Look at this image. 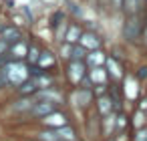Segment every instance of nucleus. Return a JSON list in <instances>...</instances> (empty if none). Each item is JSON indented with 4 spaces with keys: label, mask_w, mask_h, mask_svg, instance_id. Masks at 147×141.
<instances>
[{
    "label": "nucleus",
    "mask_w": 147,
    "mask_h": 141,
    "mask_svg": "<svg viewBox=\"0 0 147 141\" xmlns=\"http://www.w3.org/2000/svg\"><path fill=\"white\" fill-rule=\"evenodd\" d=\"M143 28H145V14H123V24H121V36L125 43L135 45L143 38Z\"/></svg>",
    "instance_id": "f257e3e1"
},
{
    "label": "nucleus",
    "mask_w": 147,
    "mask_h": 141,
    "mask_svg": "<svg viewBox=\"0 0 147 141\" xmlns=\"http://www.w3.org/2000/svg\"><path fill=\"white\" fill-rule=\"evenodd\" d=\"M4 73H6L8 85L20 87L24 81L30 79V65L26 61H8L4 65Z\"/></svg>",
    "instance_id": "f03ea898"
},
{
    "label": "nucleus",
    "mask_w": 147,
    "mask_h": 141,
    "mask_svg": "<svg viewBox=\"0 0 147 141\" xmlns=\"http://www.w3.org/2000/svg\"><path fill=\"white\" fill-rule=\"evenodd\" d=\"M87 75H89V67L85 61H69L67 63V79L73 85H81Z\"/></svg>",
    "instance_id": "7ed1b4c3"
},
{
    "label": "nucleus",
    "mask_w": 147,
    "mask_h": 141,
    "mask_svg": "<svg viewBox=\"0 0 147 141\" xmlns=\"http://www.w3.org/2000/svg\"><path fill=\"white\" fill-rule=\"evenodd\" d=\"M55 111H59L57 103H53V101H34V105L30 107L28 115H32L36 119H42V117H47V115H51Z\"/></svg>",
    "instance_id": "20e7f679"
},
{
    "label": "nucleus",
    "mask_w": 147,
    "mask_h": 141,
    "mask_svg": "<svg viewBox=\"0 0 147 141\" xmlns=\"http://www.w3.org/2000/svg\"><path fill=\"white\" fill-rule=\"evenodd\" d=\"M0 38L6 40L8 45H14V43L22 40V30L16 24H2L0 26Z\"/></svg>",
    "instance_id": "39448f33"
},
{
    "label": "nucleus",
    "mask_w": 147,
    "mask_h": 141,
    "mask_svg": "<svg viewBox=\"0 0 147 141\" xmlns=\"http://www.w3.org/2000/svg\"><path fill=\"white\" fill-rule=\"evenodd\" d=\"M79 45L85 47V49L91 53V51H99L101 45H103V40H101V36H99L97 32H93V30H85L83 36H81V40H79Z\"/></svg>",
    "instance_id": "423d86ee"
},
{
    "label": "nucleus",
    "mask_w": 147,
    "mask_h": 141,
    "mask_svg": "<svg viewBox=\"0 0 147 141\" xmlns=\"http://www.w3.org/2000/svg\"><path fill=\"white\" fill-rule=\"evenodd\" d=\"M28 43L22 38V40H18V43H14V45H10V51H8V57H10V61H26V57H28Z\"/></svg>",
    "instance_id": "0eeeda50"
},
{
    "label": "nucleus",
    "mask_w": 147,
    "mask_h": 141,
    "mask_svg": "<svg viewBox=\"0 0 147 141\" xmlns=\"http://www.w3.org/2000/svg\"><path fill=\"white\" fill-rule=\"evenodd\" d=\"M89 79L93 83V89L95 87H101V85H109L111 79H109V73L105 67H95V69H89Z\"/></svg>",
    "instance_id": "6e6552de"
},
{
    "label": "nucleus",
    "mask_w": 147,
    "mask_h": 141,
    "mask_svg": "<svg viewBox=\"0 0 147 141\" xmlns=\"http://www.w3.org/2000/svg\"><path fill=\"white\" fill-rule=\"evenodd\" d=\"M105 69H107L111 81H121V79H123V67H121V63L117 61V57H107Z\"/></svg>",
    "instance_id": "1a4fd4ad"
},
{
    "label": "nucleus",
    "mask_w": 147,
    "mask_h": 141,
    "mask_svg": "<svg viewBox=\"0 0 147 141\" xmlns=\"http://www.w3.org/2000/svg\"><path fill=\"white\" fill-rule=\"evenodd\" d=\"M83 24L81 22H77V20H71L69 22V30H67V36H65V43H69V45H79V40H81V36H83Z\"/></svg>",
    "instance_id": "9d476101"
},
{
    "label": "nucleus",
    "mask_w": 147,
    "mask_h": 141,
    "mask_svg": "<svg viewBox=\"0 0 147 141\" xmlns=\"http://www.w3.org/2000/svg\"><path fill=\"white\" fill-rule=\"evenodd\" d=\"M115 111V105H113V99H111V95H109V91L105 93V95H99L97 97V113L101 115V117H105V115H109V113H113ZM117 113V111H115Z\"/></svg>",
    "instance_id": "9b49d317"
},
{
    "label": "nucleus",
    "mask_w": 147,
    "mask_h": 141,
    "mask_svg": "<svg viewBox=\"0 0 147 141\" xmlns=\"http://www.w3.org/2000/svg\"><path fill=\"white\" fill-rule=\"evenodd\" d=\"M42 123H45L47 127H51V129H61V127L69 125V123H67V115L61 113V111H55V113L42 117Z\"/></svg>",
    "instance_id": "f8f14e48"
},
{
    "label": "nucleus",
    "mask_w": 147,
    "mask_h": 141,
    "mask_svg": "<svg viewBox=\"0 0 147 141\" xmlns=\"http://www.w3.org/2000/svg\"><path fill=\"white\" fill-rule=\"evenodd\" d=\"M145 10V0H123V14H137Z\"/></svg>",
    "instance_id": "ddd939ff"
},
{
    "label": "nucleus",
    "mask_w": 147,
    "mask_h": 141,
    "mask_svg": "<svg viewBox=\"0 0 147 141\" xmlns=\"http://www.w3.org/2000/svg\"><path fill=\"white\" fill-rule=\"evenodd\" d=\"M105 61H107V55L99 49V51H91L85 63L89 69H95V67H105Z\"/></svg>",
    "instance_id": "4468645a"
},
{
    "label": "nucleus",
    "mask_w": 147,
    "mask_h": 141,
    "mask_svg": "<svg viewBox=\"0 0 147 141\" xmlns=\"http://www.w3.org/2000/svg\"><path fill=\"white\" fill-rule=\"evenodd\" d=\"M40 69H45V71H49V69H53L55 65H57V57H55V53L53 51H49V49H42V53H40V59H38V63H36Z\"/></svg>",
    "instance_id": "2eb2a0df"
},
{
    "label": "nucleus",
    "mask_w": 147,
    "mask_h": 141,
    "mask_svg": "<svg viewBox=\"0 0 147 141\" xmlns=\"http://www.w3.org/2000/svg\"><path fill=\"white\" fill-rule=\"evenodd\" d=\"M16 91H18V95L20 97H32V95H36L38 93V85H36V81L30 77L28 81H24L20 87H16Z\"/></svg>",
    "instance_id": "dca6fc26"
},
{
    "label": "nucleus",
    "mask_w": 147,
    "mask_h": 141,
    "mask_svg": "<svg viewBox=\"0 0 147 141\" xmlns=\"http://www.w3.org/2000/svg\"><path fill=\"white\" fill-rule=\"evenodd\" d=\"M93 89H83V87H79L77 91H75V99H77V105H81V107H87L89 103H93Z\"/></svg>",
    "instance_id": "f3484780"
},
{
    "label": "nucleus",
    "mask_w": 147,
    "mask_h": 141,
    "mask_svg": "<svg viewBox=\"0 0 147 141\" xmlns=\"http://www.w3.org/2000/svg\"><path fill=\"white\" fill-rule=\"evenodd\" d=\"M40 53H42V49H40L38 45L30 43V47H28V57H26V63H28V65H36V63H38V59H40Z\"/></svg>",
    "instance_id": "a211bd4d"
},
{
    "label": "nucleus",
    "mask_w": 147,
    "mask_h": 141,
    "mask_svg": "<svg viewBox=\"0 0 147 141\" xmlns=\"http://www.w3.org/2000/svg\"><path fill=\"white\" fill-rule=\"evenodd\" d=\"M67 20V12L65 10H55L53 14H51V18H49V26H51V30L53 28H57L61 22H65Z\"/></svg>",
    "instance_id": "6ab92c4d"
},
{
    "label": "nucleus",
    "mask_w": 147,
    "mask_h": 141,
    "mask_svg": "<svg viewBox=\"0 0 147 141\" xmlns=\"http://www.w3.org/2000/svg\"><path fill=\"white\" fill-rule=\"evenodd\" d=\"M115 127H117V113L113 111V113H109V115L103 117V129H105V133H109Z\"/></svg>",
    "instance_id": "aec40b11"
},
{
    "label": "nucleus",
    "mask_w": 147,
    "mask_h": 141,
    "mask_svg": "<svg viewBox=\"0 0 147 141\" xmlns=\"http://www.w3.org/2000/svg\"><path fill=\"white\" fill-rule=\"evenodd\" d=\"M73 47L75 45H69V43H61V49H59V57L63 61H73Z\"/></svg>",
    "instance_id": "412c9836"
},
{
    "label": "nucleus",
    "mask_w": 147,
    "mask_h": 141,
    "mask_svg": "<svg viewBox=\"0 0 147 141\" xmlns=\"http://www.w3.org/2000/svg\"><path fill=\"white\" fill-rule=\"evenodd\" d=\"M55 131H57V135H59L61 141H75V131H73L69 125H65V127H61V129H55Z\"/></svg>",
    "instance_id": "4be33fe9"
},
{
    "label": "nucleus",
    "mask_w": 147,
    "mask_h": 141,
    "mask_svg": "<svg viewBox=\"0 0 147 141\" xmlns=\"http://www.w3.org/2000/svg\"><path fill=\"white\" fill-rule=\"evenodd\" d=\"M87 57H89V51L85 47H81V45L73 47V61H87Z\"/></svg>",
    "instance_id": "5701e85b"
},
{
    "label": "nucleus",
    "mask_w": 147,
    "mask_h": 141,
    "mask_svg": "<svg viewBox=\"0 0 147 141\" xmlns=\"http://www.w3.org/2000/svg\"><path fill=\"white\" fill-rule=\"evenodd\" d=\"M97 2V8L103 10V12H113V2L111 0H95Z\"/></svg>",
    "instance_id": "b1692460"
},
{
    "label": "nucleus",
    "mask_w": 147,
    "mask_h": 141,
    "mask_svg": "<svg viewBox=\"0 0 147 141\" xmlns=\"http://www.w3.org/2000/svg\"><path fill=\"white\" fill-rule=\"evenodd\" d=\"M40 141H61V139H59L57 131L51 129V131H42V133H40Z\"/></svg>",
    "instance_id": "393cba45"
},
{
    "label": "nucleus",
    "mask_w": 147,
    "mask_h": 141,
    "mask_svg": "<svg viewBox=\"0 0 147 141\" xmlns=\"http://www.w3.org/2000/svg\"><path fill=\"white\" fill-rule=\"evenodd\" d=\"M8 51H10V45H8L6 40L0 38V57H6V55H8Z\"/></svg>",
    "instance_id": "a878e982"
},
{
    "label": "nucleus",
    "mask_w": 147,
    "mask_h": 141,
    "mask_svg": "<svg viewBox=\"0 0 147 141\" xmlns=\"http://www.w3.org/2000/svg\"><path fill=\"white\" fill-rule=\"evenodd\" d=\"M20 12H24V16H26L30 22L34 20V14H32V10H28V6H24V4H22V6H20Z\"/></svg>",
    "instance_id": "bb28decb"
},
{
    "label": "nucleus",
    "mask_w": 147,
    "mask_h": 141,
    "mask_svg": "<svg viewBox=\"0 0 147 141\" xmlns=\"http://www.w3.org/2000/svg\"><path fill=\"white\" fill-rule=\"evenodd\" d=\"M137 81H147V67H141L137 73Z\"/></svg>",
    "instance_id": "cd10ccee"
},
{
    "label": "nucleus",
    "mask_w": 147,
    "mask_h": 141,
    "mask_svg": "<svg viewBox=\"0 0 147 141\" xmlns=\"http://www.w3.org/2000/svg\"><path fill=\"white\" fill-rule=\"evenodd\" d=\"M137 141H147V127L137 131Z\"/></svg>",
    "instance_id": "c85d7f7f"
},
{
    "label": "nucleus",
    "mask_w": 147,
    "mask_h": 141,
    "mask_svg": "<svg viewBox=\"0 0 147 141\" xmlns=\"http://www.w3.org/2000/svg\"><path fill=\"white\" fill-rule=\"evenodd\" d=\"M4 85H8V81H6V73H4V67H0V89H2Z\"/></svg>",
    "instance_id": "c756f323"
},
{
    "label": "nucleus",
    "mask_w": 147,
    "mask_h": 141,
    "mask_svg": "<svg viewBox=\"0 0 147 141\" xmlns=\"http://www.w3.org/2000/svg\"><path fill=\"white\" fill-rule=\"evenodd\" d=\"M125 123H127V121H125V115H117V127H119V129H123V127H125Z\"/></svg>",
    "instance_id": "7c9ffc66"
},
{
    "label": "nucleus",
    "mask_w": 147,
    "mask_h": 141,
    "mask_svg": "<svg viewBox=\"0 0 147 141\" xmlns=\"http://www.w3.org/2000/svg\"><path fill=\"white\" fill-rule=\"evenodd\" d=\"M143 40L147 43V16H145V28H143Z\"/></svg>",
    "instance_id": "2f4dec72"
},
{
    "label": "nucleus",
    "mask_w": 147,
    "mask_h": 141,
    "mask_svg": "<svg viewBox=\"0 0 147 141\" xmlns=\"http://www.w3.org/2000/svg\"><path fill=\"white\" fill-rule=\"evenodd\" d=\"M145 4H147V0H145Z\"/></svg>",
    "instance_id": "473e14b6"
}]
</instances>
